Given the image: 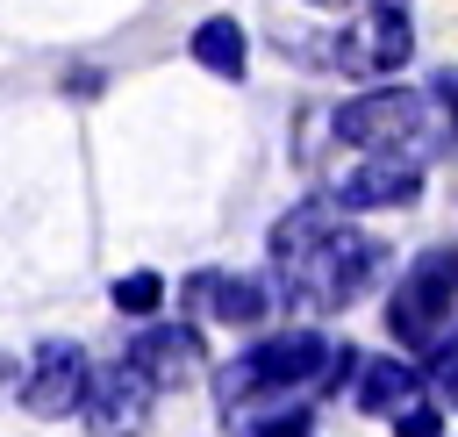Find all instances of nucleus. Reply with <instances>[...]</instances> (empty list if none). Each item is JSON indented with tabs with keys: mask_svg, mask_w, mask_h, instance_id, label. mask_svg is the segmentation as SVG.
<instances>
[{
	"mask_svg": "<svg viewBox=\"0 0 458 437\" xmlns=\"http://www.w3.org/2000/svg\"><path fill=\"white\" fill-rule=\"evenodd\" d=\"M336 136L358 143V150H379V158H422L437 150V100L415 93V86H365L336 107Z\"/></svg>",
	"mask_w": 458,
	"mask_h": 437,
	"instance_id": "obj_3",
	"label": "nucleus"
},
{
	"mask_svg": "<svg viewBox=\"0 0 458 437\" xmlns=\"http://www.w3.org/2000/svg\"><path fill=\"white\" fill-rule=\"evenodd\" d=\"M315 7H351V0H315Z\"/></svg>",
	"mask_w": 458,
	"mask_h": 437,
	"instance_id": "obj_17",
	"label": "nucleus"
},
{
	"mask_svg": "<svg viewBox=\"0 0 458 437\" xmlns=\"http://www.w3.org/2000/svg\"><path fill=\"white\" fill-rule=\"evenodd\" d=\"M322 365H329V337L322 330H279V337H258L250 351H236L215 373V401H222V416L250 408V401H279L293 387H315Z\"/></svg>",
	"mask_w": 458,
	"mask_h": 437,
	"instance_id": "obj_2",
	"label": "nucleus"
},
{
	"mask_svg": "<svg viewBox=\"0 0 458 437\" xmlns=\"http://www.w3.org/2000/svg\"><path fill=\"white\" fill-rule=\"evenodd\" d=\"M386 330H394V344H408V351H422V358L458 337V251H451V244L422 251V258L401 272V287H394V301H386Z\"/></svg>",
	"mask_w": 458,
	"mask_h": 437,
	"instance_id": "obj_4",
	"label": "nucleus"
},
{
	"mask_svg": "<svg viewBox=\"0 0 458 437\" xmlns=\"http://www.w3.org/2000/svg\"><path fill=\"white\" fill-rule=\"evenodd\" d=\"M150 408H157V380L136 365V358H114V365H100L93 373V387H86V430L93 437H143V423H150Z\"/></svg>",
	"mask_w": 458,
	"mask_h": 437,
	"instance_id": "obj_7",
	"label": "nucleus"
},
{
	"mask_svg": "<svg viewBox=\"0 0 458 437\" xmlns=\"http://www.w3.org/2000/svg\"><path fill=\"white\" fill-rule=\"evenodd\" d=\"M0 380H7V351H0Z\"/></svg>",
	"mask_w": 458,
	"mask_h": 437,
	"instance_id": "obj_18",
	"label": "nucleus"
},
{
	"mask_svg": "<svg viewBox=\"0 0 458 437\" xmlns=\"http://www.w3.org/2000/svg\"><path fill=\"white\" fill-rule=\"evenodd\" d=\"M114 308L122 315H157L165 308V279L157 272H122L114 279Z\"/></svg>",
	"mask_w": 458,
	"mask_h": 437,
	"instance_id": "obj_14",
	"label": "nucleus"
},
{
	"mask_svg": "<svg viewBox=\"0 0 458 437\" xmlns=\"http://www.w3.org/2000/svg\"><path fill=\"white\" fill-rule=\"evenodd\" d=\"M129 358L157 380V394L165 387H186L208 358H200V330H186V322H150V330H136L129 337Z\"/></svg>",
	"mask_w": 458,
	"mask_h": 437,
	"instance_id": "obj_9",
	"label": "nucleus"
},
{
	"mask_svg": "<svg viewBox=\"0 0 458 437\" xmlns=\"http://www.w3.org/2000/svg\"><path fill=\"white\" fill-rule=\"evenodd\" d=\"M415 193H422V165H415V158H379V150H365V158L336 179V208H344V215L408 208Z\"/></svg>",
	"mask_w": 458,
	"mask_h": 437,
	"instance_id": "obj_8",
	"label": "nucleus"
},
{
	"mask_svg": "<svg viewBox=\"0 0 458 437\" xmlns=\"http://www.w3.org/2000/svg\"><path fill=\"white\" fill-rule=\"evenodd\" d=\"M386 423H394V437H444V408H437L429 394H415V401H401V408H394Z\"/></svg>",
	"mask_w": 458,
	"mask_h": 437,
	"instance_id": "obj_15",
	"label": "nucleus"
},
{
	"mask_svg": "<svg viewBox=\"0 0 458 437\" xmlns=\"http://www.w3.org/2000/svg\"><path fill=\"white\" fill-rule=\"evenodd\" d=\"M437 93H444V107H451V122H458V72H444V79H437Z\"/></svg>",
	"mask_w": 458,
	"mask_h": 437,
	"instance_id": "obj_16",
	"label": "nucleus"
},
{
	"mask_svg": "<svg viewBox=\"0 0 458 437\" xmlns=\"http://www.w3.org/2000/svg\"><path fill=\"white\" fill-rule=\"evenodd\" d=\"M193 294L208 301V315H215L222 330H258V322L272 315V287H265L258 272H200Z\"/></svg>",
	"mask_w": 458,
	"mask_h": 437,
	"instance_id": "obj_10",
	"label": "nucleus"
},
{
	"mask_svg": "<svg viewBox=\"0 0 458 437\" xmlns=\"http://www.w3.org/2000/svg\"><path fill=\"white\" fill-rule=\"evenodd\" d=\"M415 394H422V373H415L408 358H365L358 380H351V401H358L365 416H394V408L415 401Z\"/></svg>",
	"mask_w": 458,
	"mask_h": 437,
	"instance_id": "obj_11",
	"label": "nucleus"
},
{
	"mask_svg": "<svg viewBox=\"0 0 458 437\" xmlns=\"http://www.w3.org/2000/svg\"><path fill=\"white\" fill-rule=\"evenodd\" d=\"M415 50V21H408V0H365V14L336 36L329 64L336 72H358V79H386L401 72Z\"/></svg>",
	"mask_w": 458,
	"mask_h": 437,
	"instance_id": "obj_5",
	"label": "nucleus"
},
{
	"mask_svg": "<svg viewBox=\"0 0 458 437\" xmlns=\"http://www.w3.org/2000/svg\"><path fill=\"white\" fill-rule=\"evenodd\" d=\"M193 64L200 72H215V79H243V64H250V36H243V21L236 14H208V21H193Z\"/></svg>",
	"mask_w": 458,
	"mask_h": 437,
	"instance_id": "obj_12",
	"label": "nucleus"
},
{
	"mask_svg": "<svg viewBox=\"0 0 458 437\" xmlns=\"http://www.w3.org/2000/svg\"><path fill=\"white\" fill-rule=\"evenodd\" d=\"M86 387H93V358L72 344V337H43L29 373H21V408L57 423V416H79L86 408Z\"/></svg>",
	"mask_w": 458,
	"mask_h": 437,
	"instance_id": "obj_6",
	"label": "nucleus"
},
{
	"mask_svg": "<svg viewBox=\"0 0 458 437\" xmlns=\"http://www.w3.org/2000/svg\"><path fill=\"white\" fill-rule=\"evenodd\" d=\"M272 265H279V294L308 315H336L351 308L372 272L386 265V244L351 229L336 193L329 201H293L279 222H272Z\"/></svg>",
	"mask_w": 458,
	"mask_h": 437,
	"instance_id": "obj_1",
	"label": "nucleus"
},
{
	"mask_svg": "<svg viewBox=\"0 0 458 437\" xmlns=\"http://www.w3.org/2000/svg\"><path fill=\"white\" fill-rule=\"evenodd\" d=\"M229 430L236 437H308L315 430V408L308 401H293V394H279V401H250V408H229Z\"/></svg>",
	"mask_w": 458,
	"mask_h": 437,
	"instance_id": "obj_13",
	"label": "nucleus"
}]
</instances>
